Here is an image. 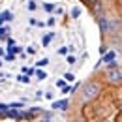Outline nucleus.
<instances>
[{"label": "nucleus", "instance_id": "7ed1b4c3", "mask_svg": "<svg viewBox=\"0 0 122 122\" xmlns=\"http://www.w3.org/2000/svg\"><path fill=\"white\" fill-rule=\"evenodd\" d=\"M98 25H100V32L105 36V34H107V28H109V19H107L105 15H100V19H98Z\"/></svg>", "mask_w": 122, "mask_h": 122}, {"label": "nucleus", "instance_id": "9d476101", "mask_svg": "<svg viewBox=\"0 0 122 122\" xmlns=\"http://www.w3.org/2000/svg\"><path fill=\"white\" fill-rule=\"evenodd\" d=\"M66 62L68 64H75V56H66Z\"/></svg>", "mask_w": 122, "mask_h": 122}, {"label": "nucleus", "instance_id": "dca6fc26", "mask_svg": "<svg viewBox=\"0 0 122 122\" xmlns=\"http://www.w3.org/2000/svg\"><path fill=\"white\" fill-rule=\"evenodd\" d=\"M43 118H45V120H51V118H53V115H51V113H45V117H43Z\"/></svg>", "mask_w": 122, "mask_h": 122}, {"label": "nucleus", "instance_id": "6e6552de", "mask_svg": "<svg viewBox=\"0 0 122 122\" xmlns=\"http://www.w3.org/2000/svg\"><path fill=\"white\" fill-rule=\"evenodd\" d=\"M51 40H53V34L45 36V38H43V45H49V43H51Z\"/></svg>", "mask_w": 122, "mask_h": 122}, {"label": "nucleus", "instance_id": "2eb2a0df", "mask_svg": "<svg viewBox=\"0 0 122 122\" xmlns=\"http://www.w3.org/2000/svg\"><path fill=\"white\" fill-rule=\"evenodd\" d=\"M6 32H8V28H0V38H4V36H6Z\"/></svg>", "mask_w": 122, "mask_h": 122}, {"label": "nucleus", "instance_id": "f3484780", "mask_svg": "<svg viewBox=\"0 0 122 122\" xmlns=\"http://www.w3.org/2000/svg\"><path fill=\"white\" fill-rule=\"evenodd\" d=\"M0 56H4V49H0Z\"/></svg>", "mask_w": 122, "mask_h": 122}, {"label": "nucleus", "instance_id": "20e7f679", "mask_svg": "<svg viewBox=\"0 0 122 122\" xmlns=\"http://www.w3.org/2000/svg\"><path fill=\"white\" fill-rule=\"evenodd\" d=\"M68 107V102L64 100V102H55L53 103V109H66Z\"/></svg>", "mask_w": 122, "mask_h": 122}, {"label": "nucleus", "instance_id": "f03ea898", "mask_svg": "<svg viewBox=\"0 0 122 122\" xmlns=\"http://www.w3.org/2000/svg\"><path fill=\"white\" fill-rule=\"evenodd\" d=\"M105 79H107V83L113 85V86L122 85V70L117 64H109V68L105 70Z\"/></svg>", "mask_w": 122, "mask_h": 122}, {"label": "nucleus", "instance_id": "4468645a", "mask_svg": "<svg viewBox=\"0 0 122 122\" xmlns=\"http://www.w3.org/2000/svg\"><path fill=\"white\" fill-rule=\"evenodd\" d=\"M47 26H55V19H53V17L47 21Z\"/></svg>", "mask_w": 122, "mask_h": 122}, {"label": "nucleus", "instance_id": "0eeeda50", "mask_svg": "<svg viewBox=\"0 0 122 122\" xmlns=\"http://www.w3.org/2000/svg\"><path fill=\"white\" fill-rule=\"evenodd\" d=\"M2 21H4V19H6V21H11V19H13V15H11V13H8V11H6V13H2Z\"/></svg>", "mask_w": 122, "mask_h": 122}, {"label": "nucleus", "instance_id": "f8f14e48", "mask_svg": "<svg viewBox=\"0 0 122 122\" xmlns=\"http://www.w3.org/2000/svg\"><path fill=\"white\" fill-rule=\"evenodd\" d=\"M79 13H81V11H79V8H73V11H71V15H73V17H79Z\"/></svg>", "mask_w": 122, "mask_h": 122}, {"label": "nucleus", "instance_id": "9b49d317", "mask_svg": "<svg viewBox=\"0 0 122 122\" xmlns=\"http://www.w3.org/2000/svg\"><path fill=\"white\" fill-rule=\"evenodd\" d=\"M45 77H47L45 71H38V79H45Z\"/></svg>", "mask_w": 122, "mask_h": 122}, {"label": "nucleus", "instance_id": "423d86ee", "mask_svg": "<svg viewBox=\"0 0 122 122\" xmlns=\"http://www.w3.org/2000/svg\"><path fill=\"white\" fill-rule=\"evenodd\" d=\"M36 8H38V6H36V2L30 0V2H28V11H36Z\"/></svg>", "mask_w": 122, "mask_h": 122}, {"label": "nucleus", "instance_id": "f257e3e1", "mask_svg": "<svg viewBox=\"0 0 122 122\" xmlns=\"http://www.w3.org/2000/svg\"><path fill=\"white\" fill-rule=\"evenodd\" d=\"M100 92H102V83L96 81V79H90V81H86V83L83 85V88H81V100H83L85 103L94 102V100L100 96Z\"/></svg>", "mask_w": 122, "mask_h": 122}, {"label": "nucleus", "instance_id": "ddd939ff", "mask_svg": "<svg viewBox=\"0 0 122 122\" xmlns=\"http://www.w3.org/2000/svg\"><path fill=\"white\" fill-rule=\"evenodd\" d=\"M64 79H68V81H73V73H66Z\"/></svg>", "mask_w": 122, "mask_h": 122}, {"label": "nucleus", "instance_id": "1a4fd4ad", "mask_svg": "<svg viewBox=\"0 0 122 122\" xmlns=\"http://www.w3.org/2000/svg\"><path fill=\"white\" fill-rule=\"evenodd\" d=\"M43 8H45V11H47V13H51L55 6H53V4H43Z\"/></svg>", "mask_w": 122, "mask_h": 122}, {"label": "nucleus", "instance_id": "39448f33", "mask_svg": "<svg viewBox=\"0 0 122 122\" xmlns=\"http://www.w3.org/2000/svg\"><path fill=\"white\" fill-rule=\"evenodd\" d=\"M115 56H117V53H115V51H109L105 56H103V62H111L113 58H115Z\"/></svg>", "mask_w": 122, "mask_h": 122}]
</instances>
